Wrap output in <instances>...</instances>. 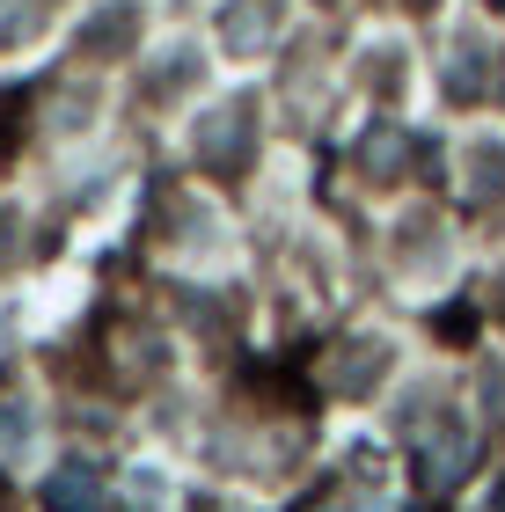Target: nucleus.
Listing matches in <instances>:
<instances>
[{"instance_id":"1","label":"nucleus","mask_w":505,"mask_h":512,"mask_svg":"<svg viewBox=\"0 0 505 512\" xmlns=\"http://www.w3.org/2000/svg\"><path fill=\"white\" fill-rule=\"evenodd\" d=\"M462 469H469V439H447V447L425 454V476H432V483H454Z\"/></svg>"}]
</instances>
